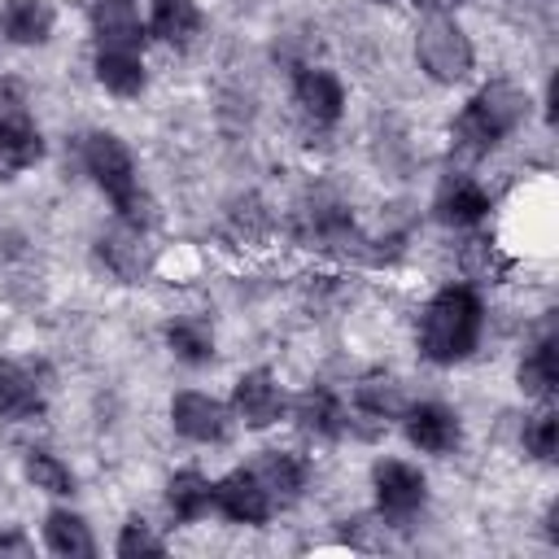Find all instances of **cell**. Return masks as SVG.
<instances>
[{
    "label": "cell",
    "instance_id": "obj_16",
    "mask_svg": "<svg viewBox=\"0 0 559 559\" xmlns=\"http://www.w3.org/2000/svg\"><path fill=\"white\" fill-rule=\"evenodd\" d=\"M293 419L310 437H341L345 432V411H341L336 393H328V389H306L293 402Z\"/></svg>",
    "mask_w": 559,
    "mask_h": 559
},
{
    "label": "cell",
    "instance_id": "obj_22",
    "mask_svg": "<svg viewBox=\"0 0 559 559\" xmlns=\"http://www.w3.org/2000/svg\"><path fill=\"white\" fill-rule=\"evenodd\" d=\"M96 79H100V87L114 92V96H140L144 83H148L135 52H109V48L96 52Z\"/></svg>",
    "mask_w": 559,
    "mask_h": 559
},
{
    "label": "cell",
    "instance_id": "obj_21",
    "mask_svg": "<svg viewBox=\"0 0 559 559\" xmlns=\"http://www.w3.org/2000/svg\"><path fill=\"white\" fill-rule=\"evenodd\" d=\"M166 502H170L175 520H201V515L214 507V485H210L201 472L183 467V472L170 476V485H166Z\"/></svg>",
    "mask_w": 559,
    "mask_h": 559
},
{
    "label": "cell",
    "instance_id": "obj_26",
    "mask_svg": "<svg viewBox=\"0 0 559 559\" xmlns=\"http://www.w3.org/2000/svg\"><path fill=\"white\" fill-rule=\"evenodd\" d=\"M26 480H31L35 489H44V493H74L70 467H66L57 454H48V450H31V454H26Z\"/></svg>",
    "mask_w": 559,
    "mask_h": 559
},
{
    "label": "cell",
    "instance_id": "obj_13",
    "mask_svg": "<svg viewBox=\"0 0 559 559\" xmlns=\"http://www.w3.org/2000/svg\"><path fill=\"white\" fill-rule=\"evenodd\" d=\"M144 231H135V227H114V231H105L100 240H96V253H100V262L118 275V280H127V284H135L144 271H148V253H144V240H140Z\"/></svg>",
    "mask_w": 559,
    "mask_h": 559
},
{
    "label": "cell",
    "instance_id": "obj_4",
    "mask_svg": "<svg viewBox=\"0 0 559 559\" xmlns=\"http://www.w3.org/2000/svg\"><path fill=\"white\" fill-rule=\"evenodd\" d=\"M415 57L428 79L437 83H463L472 74V44L463 26L450 13H428L415 31Z\"/></svg>",
    "mask_w": 559,
    "mask_h": 559
},
{
    "label": "cell",
    "instance_id": "obj_20",
    "mask_svg": "<svg viewBox=\"0 0 559 559\" xmlns=\"http://www.w3.org/2000/svg\"><path fill=\"white\" fill-rule=\"evenodd\" d=\"M44 542L52 555H66V559H92L96 555V542H92L83 515H74V511H48Z\"/></svg>",
    "mask_w": 559,
    "mask_h": 559
},
{
    "label": "cell",
    "instance_id": "obj_18",
    "mask_svg": "<svg viewBox=\"0 0 559 559\" xmlns=\"http://www.w3.org/2000/svg\"><path fill=\"white\" fill-rule=\"evenodd\" d=\"M44 157V135L35 131L31 118L0 122V175H17Z\"/></svg>",
    "mask_w": 559,
    "mask_h": 559
},
{
    "label": "cell",
    "instance_id": "obj_28",
    "mask_svg": "<svg viewBox=\"0 0 559 559\" xmlns=\"http://www.w3.org/2000/svg\"><path fill=\"white\" fill-rule=\"evenodd\" d=\"M122 559H140V555H166V542L148 533L144 520H127L122 533H118V546H114Z\"/></svg>",
    "mask_w": 559,
    "mask_h": 559
},
{
    "label": "cell",
    "instance_id": "obj_19",
    "mask_svg": "<svg viewBox=\"0 0 559 559\" xmlns=\"http://www.w3.org/2000/svg\"><path fill=\"white\" fill-rule=\"evenodd\" d=\"M52 4L48 0H9L4 4V35L13 44H44L52 35Z\"/></svg>",
    "mask_w": 559,
    "mask_h": 559
},
{
    "label": "cell",
    "instance_id": "obj_3",
    "mask_svg": "<svg viewBox=\"0 0 559 559\" xmlns=\"http://www.w3.org/2000/svg\"><path fill=\"white\" fill-rule=\"evenodd\" d=\"M83 166H87V175L114 197L118 218H122L127 227H135V231L153 227V218H157V214H153V201H148V192L140 188L135 162H131V153H127V144H122L118 135L92 131V135L83 140Z\"/></svg>",
    "mask_w": 559,
    "mask_h": 559
},
{
    "label": "cell",
    "instance_id": "obj_5",
    "mask_svg": "<svg viewBox=\"0 0 559 559\" xmlns=\"http://www.w3.org/2000/svg\"><path fill=\"white\" fill-rule=\"evenodd\" d=\"M371 485H376L380 515H393V520H411L428 498L424 472L411 467V463H397V459H380L371 467Z\"/></svg>",
    "mask_w": 559,
    "mask_h": 559
},
{
    "label": "cell",
    "instance_id": "obj_6",
    "mask_svg": "<svg viewBox=\"0 0 559 559\" xmlns=\"http://www.w3.org/2000/svg\"><path fill=\"white\" fill-rule=\"evenodd\" d=\"M402 419H406V441L419 445L424 454H450V450H459V441H463L459 415H454L450 406H441V402L406 406Z\"/></svg>",
    "mask_w": 559,
    "mask_h": 559
},
{
    "label": "cell",
    "instance_id": "obj_9",
    "mask_svg": "<svg viewBox=\"0 0 559 559\" xmlns=\"http://www.w3.org/2000/svg\"><path fill=\"white\" fill-rule=\"evenodd\" d=\"M432 214L445 227H476L489 214V197L472 175H445L432 197Z\"/></svg>",
    "mask_w": 559,
    "mask_h": 559
},
{
    "label": "cell",
    "instance_id": "obj_25",
    "mask_svg": "<svg viewBox=\"0 0 559 559\" xmlns=\"http://www.w3.org/2000/svg\"><path fill=\"white\" fill-rule=\"evenodd\" d=\"M358 406H362L367 415H376V419H393V415L406 411L402 389H397L393 376H367V380L358 384Z\"/></svg>",
    "mask_w": 559,
    "mask_h": 559
},
{
    "label": "cell",
    "instance_id": "obj_29",
    "mask_svg": "<svg viewBox=\"0 0 559 559\" xmlns=\"http://www.w3.org/2000/svg\"><path fill=\"white\" fill-rule=\"evenodd\" d=\"M17 118H26V92L22 83L0 79V122H17Z\"/></svg>",
    "mask_w": 559,
    "mask_h": 559
},
{
    "label": "cell",
    "instance_id": "obj_15",
    "mask_svg": "<svg viewBox=\"0 0 559 559\" xmlns=\"http://www.w3.org/2000/svg\"><path fill=\"white\" fill-rule=\"evenodd\" d=\"M297 105L314 118V122H336L345 109V87L332 70H301L297 74Z\"/></svg>",
    "mask_w": 559,
    "mask_h": 559
},
{
    "label": "cell",
    "instance_id": "obj_23",
    "mask_svg": "<svg viewBox=\"0 0 559 559\" xmlns=\"http://www.w3.org/2000/svg\"><path fill=\"white\" fill-rule=\"evenodd\" d=\"M559 384V341L555 336H542L533 345V354L520 362V389L528 397H550Z\"/></svg>",
    "mask_w": 559,
    "mask_h": 559
},
{
    "label": "cell",
    "instance_id": "obj_14",
    "mask_svg": "<svg viewBox=\"0 0 559 559\" xmlns=\"http://www.w3.org/2000/svg\"><path fill=\"white\" fill-rule=\"evenodd\" d=\"M253 476L262 480V489H266L271 502H280V507L297 502L301 489H306V463H301L297 454H288V450H266V454L258 459Z\"/></svg>",
    "mask_w": 559,
    "mask_h": 559
},
{
    "label": "cell",
    "instance_id": "obj_8",
    "mask_svg": "<svg viewBox=\"0 0 559 559\" xmlns=\"http://www.w3.org/2000/svg\"><path fill=\"white\" fill-rule=\"evenodd\" d=\"M231 406L236 415L245 419V428H271L280 415H284V393L275 384V376L266 367L258 371H245L231 389Z\"/></svg>",
    "mask_w": 559,
    "mask_h": 559
},
{
    "label": "cell",
    "instance_id": "obj_1",
    "mask_svg": "<svg viewBox=\"0 0 559 559\" xmlns=\"http://www.w3.org/2000/svg\"><path fill=\"white\" fill-rule=\"evenodd\" d=\"M480 328H485V306L480 297L467 288V284H450L441 288L424 319H419V349L428 362L437 367H450V362H463L476 341H480Z\"/></svg>",
    "mask_w": 559,
    "mask_h": 559
},
{
    "label": "cell",
    "instance_id": "obj_11",
    "mask_svg": "<svg viewBox=\"0 0 559 559\" xmlns=\"http://www.w3.org/2000/svg\"><path fill=\"white\" fill-rule=\"evenodd\" d=\"M92 31H96V44L109 52H140V44H144V22L131 0H96Z\"/></svg>",
    "mask_w": 559,
    "mask_h": 559
},
{
    "label": "cell",
    "instance_id": "obj_27",
    "mask_svg": "<svg viewBox=\"0 0 559 559\" xmlns=\"http://www.w3.org/2000/svg\"><path fill=\"white\" fill-rule=\"evenodd\" d=\"M524 450L533 459H542V463L555 459V450H559V419H555V411L528 415V424H524Z\"/></svg>",
    "mask_w": 559,
    "mask_h": 559
},
{
    "label": "cell",
    "instance_id": "obj_2",
    "mask_svg": "<svg viewBox=\"0 0 559 559\" xmlns=\"http://www.w3.org/2000/svg\"><path fill=\"white\" fill-rule=\"evenodd\" d=\"M524 118H528V96L515 83L493 79V83H485L463 105V114L454 118V131L450 135H454V148H463L467 157H480L498 140H507Z\"/></svg>",
    "mask_w": 559,
    "mask_h": 559
},
{
    "label": "cell",
    "instance_id": "obj_7",
    "mask_svg": "<svg viewBox=\"0 0 559 559\" xmlns=\"http://www.w3.org/2000/svg\"><path fill=\"white\" fill-rule=\"evenodd\" d=\"M214 507H218L227 520H236V524H266L271 511H275L271 493L262 489V480H258L253 472H231V476H223V480L214 485Z\"/></svg>",
    "mask_w": 559,
    "mask_h": 559
},
{
    "label": "cell",
    "instance_id": "obj_30",
    "mask_svg": "<svg viewBox=\"0 0 559 559\" xmlns=\"http://www.w3.org/2000/svg\"><path fill=\"white\" fill-rule=\"evenodd\" d=\"M0 555H31V542L22 537V533H0Z\"/></svg>",
    "mask_w": 559,
    "mask_h": 559
},
{
    "label": "cell",
    "instance_id": "obj_12",
    "mask_svg": "<svg viewBox=\"0 0 559 559\" xmlns=\"http://www.w3.org/2000/svg\"><path fill=\"white\" fill-rule=\"evenodd\" d=\"M44 411V389L35 384V376L13 362V358H0V415L4 419H35Z\"/></svg>",
    "mask_w": 559,
    "mask_h": 559
},
{
    "label": "cell",
    "instance_id": "obj_17",
    "mask_svg": "<svg viewBox=\"0 0 559 559\" xmlns=\"http://www.w3.org/2000/svg\"><path fill=\"white\" fill-rule=\"evenodd\" d=\"M148 31L162 39V44H192V35L201 31V9L197 0H153V13H148Z\"/></svg>",
    "mask_w": 559,
    "mask_h": 559
},
{
    "label": "cell",
    "instance_id": "obj_24",
    "mask_svg": "<svg viewBox=\"0 0 559 559\" xmlns=\"http://www.w3.org/2000/svg\"><path fill=\"white\" fill-rule=\"evenodd\" d=\"M166 345H170V354H175L179 362H188V367H201V362L214 358V336H210V328L197 323V319L166 323Z\"/></svg>",
    "mask_w": 559,
    "mask_h": 559
},
{
    "label": "cell",
    "instance_id": "obj_10",
    "mask_svg": "<svg viewBox=\"0 0 559 559\" xmlns=\"http://www.w3.org/2000/svg\"><path fill=\"white\" fill-rule=\"evenodd\" d=\"M170 424L188 441H223L227 437V406L214 402L210 393H175L170 402Z\"/></svg>",
    "mask_w": 559,
    "mask_h": 559
}]
</instances>
